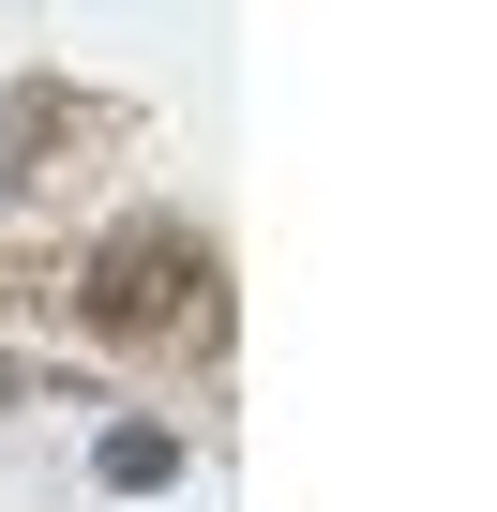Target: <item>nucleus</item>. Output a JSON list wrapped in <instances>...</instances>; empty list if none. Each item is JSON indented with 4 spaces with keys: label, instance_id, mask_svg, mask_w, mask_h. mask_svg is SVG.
Masks as SVG:
<instances>
[{
    "label": "nucleus",
    "instance_id": "obj_1",
    "mask_svg": "<svg viewBox=\"0 0 497 512\" xmlns=\"http://www.w3.org/2000/svg\"><path fill=\"white\" fill-rule=\"evenodd\" d=\"M91 317H106V332H166V317H196V241H166V226L106 241V272H91Z\"/></svg>",
    "mask_w": 497,
    "mask_h": 512
},
{
    "label": "nucleus",
    "instance_id": "obj_2",
    "mask_svg": "<svg viewBox=\"0 0 497 512\" xmlns=\"http://www.w3.org/2000/svg\"><path fill=\"white\" fill-rule=\"evenodd\" d=\"M181 452H166V422H106V482H166Z\"/></svg>",
    "mask_w": 497,
    "mask_h": 512
}]
</instances>
